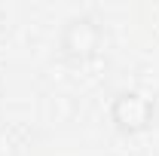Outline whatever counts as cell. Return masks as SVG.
I'll use <instances>...</instances> for the list:
<instances>
[{
  "mask_svg": "<svg viewBox=\"0 0 159 156\" xmlns=\"http://www.w3.org/2000/svg\"><path fill=\"white\" fill-rule=\"evenodd\" d=\"M153 113H156L153 101L144 95V92H135V89L119 92L113 98V104H110V119H113V126H116L119 132H125V135L147 132L153 126Z\"/></svg>",
  "mask_w": 159,
  "mask_h": 156,
  "instance_id": "obj_1",
  "label": "cell"
},
{
  "mask_svg": "<svg viewBox=\"0 0 159 156\" xmlns=\"http://www.w3.org/2000/svg\"><path fill=\"white\" fill-rule=\"evenodd\" d=\"M61 49L70 55V58H92L101 49V28L95 19L89 16H80V19H70L61 31Z\"/></svg>",
  "mask_w": 159,
  "mask_h": 156,
  "instance_id": "obj_2",
  "label": "cell"
}]
</instances>
